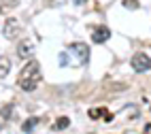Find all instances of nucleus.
<instances>
[{"label": "nucleus", "instance_id": "1", "mask_svg": "<svg viewBox=\"0 0 151 134\" xmlns=\"http://www.w3.org/2000/svg\"><path fill=\"white\" fill-rule=\"evenodd\" d=\"M38 83H41V64L36 60H30L17 77V85L26 91H32V89H36Z\"/></svg>", "mask_w": 151, "mask_h": 134}, {"label": "nucleus", "instance_id": "2", "mask_svg": "<svg viewBox=\"0 0 151 134\" xmlns=\"http://www.w3.org/2000/svg\"><path fill=\"white\" fill-rule=\"evenodd\" d=\"M68 53L73 55V58H77V62L81 66H85L87 62H89V47L85 45V43H75V45H70L68 47Z\"/></svg>", "mask_w": 151, "mask_h": 134}, {"label": "nucleus", "instance_id": "3", "mask_svg": "<svg viewBox=\"0 0 151 134\" xmlns=\"http://www.w3.org/2000/svg\"><path fill=\"white\" fill-rule=\"evenodd\" d=\"M132 68L134 73H147V70H151V58L147 53H143V51H138V53L132 55Z\"/></svg>", "mask_w": 151, "mask_h": 134}, {"label": "nucleus", "instance_id": "4", "mask_svg": "<svg viewBox=\"0 0 151 134\" xmlns=\"http://www.w3.org/2000/svg\"><path fill=\"white\" fill-rule=\"evenodd\" d=\"M19 32H22V26H19V22L17 19H6V24H4V30H2V34H4V38L6 40H13V38H17L19 36Z\"/></svg>", "mask_w": 151, "mask_h": 134}, {"label": "nucleus", "instance_id": "5", "mask_svg": "<svg viewBox=\"0 0 151 134\" xmlns=\"http://www.w3.org/2000/svg\"><path fill=\"white\" fill-rule=\"evenodd\" d=\"M109 36H111V30L106 28V26H98V28H94L92 30V40L94 43H104V40H109Z\"/></svg>", "mask_w": 151, "mask_h": 134}, {"label": "nucleus", "instance_id": "6", "mask_svg": "<svg viewBox=\"0 0 151 134\" xmlns=\"http://www.w3.org/2000/svg\"><path fill=\"white\" fill-rule=\"evenodd\" d=\"M9 70H11V60L6 55H0V79L9 75Z\"/></svg>", "mask_w": 151, "mask_h": 134}, {"label": "nucleus", "instance_id": "7", "mask_svg": "<svg viewBox=\"0 0 151 134\" xmlns=\"http://www.w3.org/2000/svg\"><path fill=\"white\" fill-rule=\"evenodd\" d=\"M17 55L19 58H30V55H32V45H30V43H19Z\"/></svg>", "mask_w": 151, "mask_h": 134}, {"label": "nucleus", "instance_id": "8", "mask_svg": "<svg viewBox=\"0 0 151 134\" xmlns=\"http://www.w3.org/2000/svg\"><path fill=\"white\" fill-rule=\"evenodd\" d=\"M38 121H41V117H30L28 121H24V126H22V128H24V132H32V130H34V126H36Z\"/></svg>", "mask_w": 151, "mask_h": 134}, {"label": "nucleus", "instance_id": "9", "mask_svg": "<svg viewBox=\"0 0 151 134\" xmlns=\"http://www.w3.org/2000/svg\"><path fill=\"white\" fill-rule=\"evenodd\" d=\"M68 126H70V119H68V117H60V119L53 123L55 130H64V128H68Z\"/></svg>", "mask_w": 151, "mask_h": 134}, {"label": "nucleus", "instance_id": "10", "mask_svg": "<svg viewBox=\"0 0 151 134\" xmlns=\"http://www.w3.org/2000/svg\"><path fill=\"white\" fill-rule=\"evenodd\" d=\"M109 111H104V109H89V117L92 119H98V115H106Z\"/></svg>", "mask_w": 151, "mask_h": 134}, {"label": "nucleus", "instance_id": "11", "mask_svg": "<svg viewBox=\"0 0 151 134\" xmlns=\"http://www.w3.org/2000/svg\"><path fill=\"white\" fill-rule=\"evenodd\" d=\"M126 9H138V0H124L122 2Z\"/></svg>", "mask_w": 151, "mask_h": 134}, {"label": "nucleus", "instance_id": "12", "mask_svg": "<svg viewBox=\"0 0 151 134\" xmlns=\"http://www.w3.org/2000/svg\"><path fill=\"white\" fill-rule=\"evenodd\" d=\"M60 64H62V66H66V64H68V51L60 53Z\"/></svg>", "mask_w": 151, "mask_h": 134}, {"label": "nucleus", "instance_id": "13", "mask_svg": "<svg viewBox=\"0 0 151 134\" xmlns=\"http://www.w3.org/2000/svg\"><path fill=\"white\" fill-rule=\"evenodd\" d=\"M75 2H77V4H85V2H87V0H75Z\"/></svg>", "mask_w": 151, "mask_h": 134}]
</instances>
